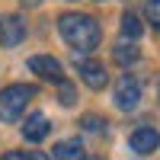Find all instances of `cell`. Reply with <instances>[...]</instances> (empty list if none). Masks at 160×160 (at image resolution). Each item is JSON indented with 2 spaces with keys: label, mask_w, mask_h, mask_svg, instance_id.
Instances as JSON below:
<instances>
[{
  "label": "cell",
  "mask_w": 160,
  "mask_h": 160,
  "mask_svg": "<svg viewBox=\"0 0 160 160\" xmlns=\"http://www.w3.org/2000/svg\"><path fill=\"white\" fill-rule=\"evenodd\" d=\"M115 61L125 64V68H128V64H135V61H138V48H135V45H125V42L115 45Z\"/></svg>",
  "instance_id": "8fae6325"
},
{
  "label": "cell",
  "mask_w": 160,
  "mask_h": 160,
  "mask_svg": "<svg viewBox=\"0 0 160 160\" xmlns=\"http://www.w3.org/2000/svg\"><path fill=\"white\" fill-rule=\"evenodd\" d=\"M138 102H141V87H138V80H131V74H125L115 87V106L122 112H131V109H138Z\"/></svg>",
  "instance_id": "3957f363"
},
{
  "label": "cell",
  "mask_w": 160,
  "mask_h": 160,
  "mask_svg": "<svg viewBox=\"0 0 160 160\" xmlns=\"http://www.w3.org/2000/svg\"><path fill=\"white\" fill-rule=\"evenodd\" d=\"M35 93L38 90L29 87V83H13V87H7L3 93H0V118H3V122H16Z\"/></svg>",
  "instance_id": "7a4b0ae2"
},
{
  "label": "cell",
  "mask_w": 160,
  "mask_h": 160,
  "mask_svg": "<svg viewBox=\"0 0 160 160\" xmlns=\"http://www.w3.org/2000/svg\"><path fill=\"white\" fill-rule=\"evenodd\" d=\"M22 38H26V22L19 16L0 19V45H3V48H16Z\"/></svg>",
  "instance_id": "277c9868"
},
{
  "label": "cell",
  "mask_w": 160,
  "mask_h": 160,
  "mask_svg": "<svg viewBox=\"0 0 160 160\" xmlns=\"http://www.w3.org/2000/svg\"><path fill=\"white\" fill-rule=\"evenodd\" d=\"M80 125H83L87 131H102V125H106V122H102V118H96V115H87Z\"/></svg>",
  "instance_id": "5bb4252c"
},
{
  "label": "cell",
  "mask_w": 160,
  "mask_h": 160,
  "mask_svg": "<svg viewBox=\"0 0 160 160\" xmlns=\"http://www.w3.org/2000/svg\"><path fill=\"white\" fill-rule=\"evenodd\" d=\"M48 131H51L48 115H42V112H32V115L22 122V138H26V141H32V144H35V141H42Z\"/></svg>",
  "instance_id": "ba28073f"
},
{
  "label": "cell",
  "mask_w": 160,
  "mask_h": 160,
  "mask_svg": "<svg viewBox=\"0 0 160 160\" xmlns=\"http://www.w3.org/2000/svg\"><path fill=\"white\" fill-rule=\"evenodd\" d=\"M0 160H26V154H22V151H7Z\"/></svg>",
  "instance_id": "9a60e30c"
},
{
  "label": "cell",
  "mask_w": 160,
  "mask_h": 160,
  "mask_svg": "<svg viewBox=\"0 0 160 160\" xmlns=\"http://www.w3.org/2000/svg\"><path fill=\"white\" fill-rule=\"evenodd\" d=\"M74 99H77L74 87L68 83V80H61V106H74Z\"/></svg>",
  "instance_id": "7c38bea8"
},
{
  "label": "cell",
  "mask_w": 160,
  "mask_h": 160,
  "mask_svg": "<svg viewBox=\"0 0 160 160\" xmlns=\"http://www.w3.org/2000/svg\"><path fill=\"white\" fill-rule=\"evenodd\" d=\"M141 22H138V16H135V13H125V16H122V35L125 38H141Z\"/></svg>",
  "instance_id": "30bf717a"
},
{
  "label": "cell",
  "mask_w": 160,
  "mask_h": 160,
  "mask_svg": "<svg viewBox=\"0 0 160 160\" xmlns=\"http://www.w3.org/2000/svg\"><path fill=\"white\" fill-rule=\"evenodd\" d=\"M26 3H32V7H35V3H38V0H26Z\"/></svg>",
  "instance_id": "e0dca14e"
},
{
  "label": "cell",
  "mask_w": 160,
  "mask_h": 160,
  "mask_svg": "<svg viewBox=\"0 0 160 160\" xmlns=\"http://www.w3.org/2000/svg\"><path fill=\"white\" fill-rule=\"evenodd\" d=\"M29 71H35L38 77H45V80H55V83H61V80H64V74H61V61L48 58V55H35V58H29Z\"/></svg>",
  "instance_id": "8992f818"
},
{
  "label": "cell",
  "mask_w": 160,
  "mask_h": 160,
  "mask_svg": "<svg viewBox=\"0 0 160 160\" xmlns=\"http://www.w3.org/2000/svg\"><path fill=\"white\" fill-rule=\"evenodd\" d=\"M80 80H83L90 90H102L106 83H109V74H106V68L99 61H83L80 64Z\"/></svg>",
  "instance_id": "52a82bcc"
},
{
  "label": "cell",
  "mask_w": 160,
  "mask_h": 160,
  "mask_svg": "<svg viewBox=\"0 0 160 160\" xmlns=\"http://www.w3.org/2000/svg\"><path fill=\"white\" fill-rule=\"evenodd\" d=\"M128 148L135 151V154H154V151L160 148L157 128H135V131H131V138H128Z\"/></svg>",
  "instance_id": "5b68a950"
},
{
  "label": "cell",
  "mask_w": 160,
  "mask_h": 160,
  "mask_svg": "<svg viewBox=\"0 0 160 160\" xmlns=\"http://www.w3.org/2000/svg\"><path fill=\"white\" fill-rule=\"evenodd\" d=\"M148 19L157 26V32H160V0H148Z\"/></svg>",
  "instance_id": "4fadbf2b"
},
{
  "label": "cell",
  "mask_w": 160,
  "mask_h": 160,
  "mask_svg": "<svg viewBox=\"0 0 160 160\" xmlns=\"http://www.w3.org/2000/svg\"><path fill=\"white\" fill-rule=\"evenodd\" d=\"M26 160H48L42 151H32V154H26Z\"/></svg>",
  "instance_id": "2e32d148"
},
{
  "label": "cell",
  "mask_w": 160,
  "mask_h": 160,
  "mask_svg": "<svg viewBox=\"0 0 160 160\" xmlns=\"http://www.w3.org/2000/svg\"><path fill=\"white\" fill-rule=\"evenodd\" d=\"M83 144L80 138H68V141H58L55 144V160H83Z\"/></svg>",
  "instance_id": "9c48e42d"
},
{
  "label": "cell",
  "mask_w": 160,
  "mask_h": 160,
  "mask_svg": "<svg viewBox=\"0 0 160 160\" xmlns=\"http://www.w3.org/2000/svg\"><path fill=\"white\" fill-rule=\"evenodd\" d=\"M58 29L64 35V42H68L74 48V55H87V51H93L99 45V22L87 16V13H64V16L58 19Z\"/></svg>",
  "instance_id": "6da1fadb"
}]
</instances>
